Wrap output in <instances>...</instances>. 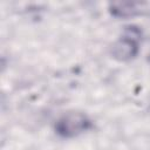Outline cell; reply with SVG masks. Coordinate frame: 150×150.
Returning a JSON list of instances; mask_svg holds the SVG:
<instances>
[{
	"label": "cell",
	"mask_w": 150,
	"mask_h": 150,
	"mask_svg": "<svg viewBox=\"0 0 150 150\" xmlns=\"http://www.w3.org/2000/svg\"><path fill=\"white\" fill-rule=\"evenodd\" d=\"M94 128L91 118L81 111H69L60 116L54 124L55 134L62 138L77 137Z\"/></svg>",
	"instance_id": "obj_2"
},
{
	"label": "cell",
	"mask_w": 150,
	"mask_h": 150,
	"mask_svg": "<svg viewBox=\"0 0 150 150\" xmlns=\"http://www.w3.org/2000/svg\"><path fill=\"white\" fill-rule=\"evenodd\" d=\"M142 40V30L135 25H129L123 28L121 36L111 45L110 55L112 59L127 62L135 59L139 53V42Z\"/></svg>",
	"instance_id": "obj_1"
},
{
	"label": "cell",
	"mask_w": 150,
	"mask_h": 150,
	"mask_svg": "<svg viewBox=\"0 0 150 150\" xmlns=\"http://www.w3.org/2000/svg\"><path fill=\"white\" fill-rule=\"evenodd\" d=\"M108 11L117 19H130L135 16L150 15V1H116L110 2Z\"/></svg>",
	"instance_id": "obj_3"
}]
</instances>
